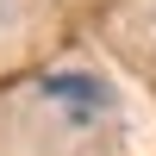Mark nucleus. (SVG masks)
Returning a JSON list of instances; mask_svg holds the SVG:
<instances>
[{
    "instance_id": "f257e3e1",
    "label": "nucleus",
    "mask_w": 156,
    "mask_h": 156,
    "mask_svg": "<svg viewBox=\"0 0 156 156\" xmlns=\"http://www.w3.org/2000/svg\"><path fill=\"white\" fill-rule=\"evenodd\" d=\"M44 100H50V106H62L75 125H87V119H100V112H106V87H100L94 75H75V69L44 75Z\"/></svg>"
},
{
    "instance_id": "f03ea898",
    "label": "nucleus",
    "mask_w": 156,
    "mask_h": 156,
    "mask_svg": "<svg viewBox=\"0 0 156 156\" xmlns=\"http://www.w3.org/2000/svg\"><path fill=\"white\" fill-rule=\"evenodd\" d=\"M0 12H6V0H0Z\"/></svg>"
}]
</instances>
